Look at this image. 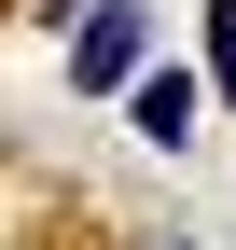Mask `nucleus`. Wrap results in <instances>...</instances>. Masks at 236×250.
Returning <instances> with one entry per match:
<instances>
[{"mask_svg": "<svg viewBox=\"0 0 236 250\" xmlns=\"http://www.w3.org/2000/svg\"><path fill=\"white\" fill-rule=\"evenodd\" d=\"M139 250H195V236H139Z\"/></svg>", "mask_w": 236, "mask_h": 250, "instance_id": "obj_4", "label": "nucleus"}, {"mask_svg": "<svg viewBox=\"0 0 236 250\" xmlns=\"http://www.w3.org/2000/svg\"><path fill=\"white\" fill-rule=\"evenodd\" d=\"M195 98H209L195 70H139V83H125V125H139L153 153H181V139H195Z\"/></svg>", "mask_w": 236, "mask_h": 250, "instance_id": "obj_1", "label": "nucleus"}, {"mask_svg": "<svg viewBox=\"0 0 236 250\" xmlns=\"http://www.w3.org/2000/svg\"><path fill=\"white\" fill-rule=\"evenodd\" d=\"M125 70H139V14H125V0H98V14L70 28V83H125Z\"/></svg>", "mask_w": 236, "mask_h": 250, "instance_id": "obj_2", "label": "nucleus"}, {"mask_svg": "<svg viewBox=\"0 0 236 250\" xmlns=\"http://www.w3.org/2000/svg\"><path fill=\"white\" fill-rule=\"evenodd\" d=\"M209 83L236 98V0H209Z\"/></svg>", "mask_w": 236, "mask_h": 250, "instance_id": "obj_3", "label": "nucleus"}]
</instances>
